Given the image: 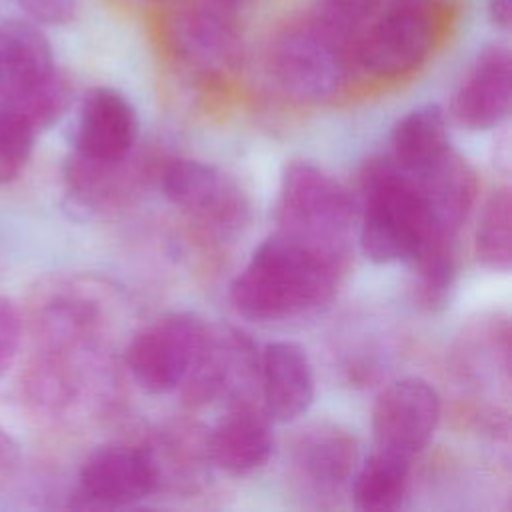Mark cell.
<instances>
[{
	"instance_id": "ffe728a7",
	"label": "cell",
	"mask_w": 512,
	"mask_h": 512,
	"mask_svg": "<svg viewBox=\"0 0 512 512\" xmlns=\"http://www.w3.org/2000/svg\"><path fill=\"white\" fill-rule=\"evenodd\" d=\"M80 392V374L72 352L38 350L20 374V398L24 406L42 418L62 416Z\"/></svg>"
},
{
	"instance_id": "83f0119b",
	"label": "cell",
	"mask_w": 512,
	"mask_h": 512,
	"mask_svg": "<svg viewBox=\"0 0 512 512\" xmlns=\"http://www.w3.org/2000/svg\"><path fill=\"white\" fill-rule=\"evenodd\" d=\"M22 462V452L20 444L16 438L0 426V480H8L16 474Z\"/></svg>"
},
{
	"instance_id": "3957f363",
	"label": "cell",
	"mask_w": 512,
	"mask_h": 512,
	"mask_svg": "<svg viewBox=\"0 0 512 512\" xmlns=\"http://www.w3.org/2000/svg\"><path fill=\"white\" fill-rule=\"evenodd\" d=\"M352 226L354 206L340 182L310 160L284 166L276 232L348 264Z\"/></svg>"
},
{
	"instance_id": "cb8c5ba5",
	"label": "cell",
	"mask_w": 512,
	"mask_h": 512,
	"mask_svg": "<svg viewBox=\"0 0 512 512\" xmlns=\"http://www.w3.org/2000/svg\"><path fill=\"white\" fill-rule=\"evenodd\" d=\"M36 130L14 110L0 106V184H10L26 170Z\"/></svg>"
},
{
	"instance_id": "5bb4252c",
	"label": "cell",
	"mask_w": 512,
	"mask_h": 512,
	"mask_svg": "<svg viewBox=\"0 0 512 512\" xmlns=\"http://www.w3.org/2000/svg\"><path fill=\"white\" fill-rule=\"evenodd\" d=\"M258 380L262 392V408L272 418V422H296L310 410L314 402V368L308 352L298 342H268L260 354Z\"/></svg>"
},
{
	"instance_id": "44dd1931",
	"label": "cell",
	"mask_w": 512,
	"mask_h": 512,
	"mask_svg": "<svg viewBox=\"0 0 512 512\" xmlns=\"http://www.w3.org/2000/svg\"><path fill=\"white\" fill-rule=\"evenodd\" d=\"M458 234L460 232L448 230L428 218L406 260L414 274L418 300L428 308L444 306L450 300L460 266Z\"/></svg>"
},
{
	"instance_id": "8fae6325",
	"label": "cell",
	"mask_w": 512,
	"mask_h": 512,
	"mask_svg": "<svg viewBox=\"0 0 512 512\" xmlns=\"http://www.w3.org/2000/svg\"><path fill=\"white\" fill-rule=\"evenodd\" d=\"M140 120L132 102L110 86L88 90L80 102L72 152L90 160L118 162L132 154Z\"/></svg>"
},
{
	"instance_id": "d4e9b609",
	"label": "cell",
	"mask_w": 512,
	"mask_h": 512,
	"mask_svg": "<svg viewBox=\"0 0 512 512\" xmlns=\"http://www.w3.org/2000/svg\"><path fill=\"white\" fill-rule=\"evenodd\" d=\"M378 0H316L314 14L330 28L340 32L352 48L354 36L366 22Z\"/></svg>"
},
{
	"instance_id": "f1b7e54d",
	"label": "cell",
	"mask_w": 512,
	"mask_h": 512,
	"mask_svg": "<svg viewBox=\"0 0 512 512\" xmlns=\"http://www.w3.org/2000/svg\"><path fill=\"white\" fill-rule=\"evenodd\" d=\"M488 16L500 30H508L512 22V0H488Z\"/></svg>"
},
{
	"instance_id": "4fadbf2b",
	"label": "cell",
	"mask_w": 512,
	"mask_h": 512,
	"mask_svg": "<svg viewBox=\"0 0 512 512\" xmlns=\"http://www.w3.org/2000/svg\"><path fill=\"white\" fill-rule=\"evenodd\" d=\"M170 46L176 58L202 78H222L234 72L242 58V44L234 26L214 10L200 6L174 16Z\"/></svg>"
},
{
	"instance_id": "52a82bcc",
	"label": "cell",
	"mask_w": 512,
	"mask_h": 512,
	"mask_svg": "<svg viewBox=\"0 0 512 512\" xmlns=\"http://www.w3.org/2000/svg\"><path fill=\"white\" fill-rule=\"evenodd\" d=\"M160 188L174 206L218 234H236L250 218L244 190L214 164L174 158L162 168Z\"/></svg>"
},
{
	"instance_id": "5b68a950",
	"label": "cell",
	"mask_w": 512,
	"mask_h": 512,
	"mask_svg": "<svg viewBox=\"0 0 512 512\" xmlns=\"http://www.w3.org/2000/svg\"><path fill=\"white\" fill-rule=\"evenodd\" d=\"M438 34L434 0H378L354 36V68L384 80L406 76L428 60Z\"/></svg>"
},
{
	"instance_id": "9c48e42d",
	"label": "cell",
	"mask_w": 512,
	"mask_h": 512,
	"mask_svg": "<svg viewBox=\"0 0 512 512\" xmlns=\"http://www.w3.org/2000/svg\"><path fill=\"white\" fill-rule=\"evenodd\" d=\"M442 416L436 388L420 376L390 382L376 396L372 408V436L380 450L412 460L434 438Z\"/></svg>"
},
{
	"instance_id": "277c9868",
	"label": "cell",
	"mask_w": 512,
	"mask_h": 512,
	"mask_svg": "<svg viewBox=\"0 0 512 512\" xmlns=\"http://www.w3.org/2000/svg\"><path fill=\"white\" fill-rule=\"evenodd\" d=\"M360 192L362 254L374 264L406 262L428 220L420 190L386 154L366 162Z\"/></svg>"
},
{
	"instance_id": "ac0fdd59",
	"label": "cell",
	"mask_w": 512,
	"mask_h": 512,
	"mask_svg": "<svg viewBox=\"0 0 512 512\" xmlns=\"http://www.w3.org/2000/svg\"><path fill=\"white\" fill-rule=\"evenodd\" d=\"M454 150L448 114L438 104H422L396 120L388 158L410 178H418Z\"/></svg>"
},
{
	"instance_id": "30bf717a",
	"label": "cell",
	"mask_w": 512,
	"mask_h": 512,
	"mask_svg": "<svg viewBox=\"0 0 512 512\" xmlns=\"http://www.w3.org/2000/svg\"><path fill=\"white\" fill-rule=\"evenodd\" d=\"M512 106V58L500 44L486 46L458 82L448 118L466 132L498 128Z\"/></svg>"
},
{
	"instance_id": "484cf974",
	"label": "cell",
	"mask_w": 512,
	"mask_h": 512,
	"mask_svg": "<svg viewBox=\"0 0 512 512\" xmlns=\"http://www.w3.org/2000/svg\"><path fill=\"white\" fill-rule=\"evenodd\" d=\"M26 320L16 304L8 296H0V378L16 364L18 352L22 348Z\"/></svg>"
},
{
	"instance_id": "ba28073f",
	"label": "cell",
	"mask_w": 512,
	"mask_h": 512,
	"mask_svg": "<svg viewBox=\"0 0 512 512\" xmlns=\"http://www.w3.org/2000/svg\"><path fill=\"white\" fill-rule=\"evenodd\" d=\"M160 480L150 448L124 442L96 446L80 466L74 492L80 508H124L152 492Z\"/></svg>"
},
{
	"instance_id": "2e32d148",
	"label": "cell",
	"mask_w": 512,
	"mask_h": 512,
	"mask_svg": "<svg viewBox=\"0 0 512 512\" xmlns=\"http://www.w3.org/2000/svg\"><path fill=\"white\" fill-rule=\"evenodd\" d=\"M60 68L50 40L30 20L0 22V104H14L34 92Z\"/></svg>"
},
{
	"instance_id": "e0dca14e",
	"label": "cell",
	"mask_w": 512,
	"mask_h": 512,
	"mask_svg": "<svg viewBox=\"0 0 512 512\" xmlns=\"http://www.w3.org/2000/svg\"><path fill=\"white\" fill-rule=\"evenodd\" d=\"M292 462L310 486L332 492L350 484L360 464V454L348 430L332 422H314L294 438Z\"/></svg>"
},
{
	"instance_id": "4316f807",
	"label": "cell",
	"mask_w": 512,
	"mask_h": 512,
	"mask_svg": "<svg viewBox=\"0 0 512 512\" xmlns=\"http://www.w3.org/2000/svg\"><path fill=\"white\" fill-rule=\"evenodd\" d=\"M26 16V20L44 26H64L76 20V0H12Z\"/></svg>"
},
{
	"instance_id": "7402d4cb",
	"label": "cell",
	"mask_w": 512,
	"mask_h": 512,
	"mask_svg": "<svg viewBox=\"0 0 512 512\" xmlns=\"http://www.w3.org/2000/svg\"><path fill=\"white\" fill-rule=\"evenodd\" d=\"M410 488V458L376 448L364 458L352 480L354 508L362 512H392L402 508Z\"/></svg>"
},
{
	"instance_id": "7a4b0ae2",
	"label": "cell",
	"mask_w": 512,
	"mask_h": 512,
	"mask_svg": "<svg viewBox=\"0 0 512 512\" xmlns=\"http://www.w3.org/2000/svg\"><path fill=\"white\" fill-rule=\"evenodd\" d=\"M266 66L274 86L298 104L334 98L356 70L350 42L312 12L276 32Z\"/></svg>"
},
{
	"instance_id": "8992f818",
	"label": "cell",
	"mask_w": 512,
	"mask_h": 512,
	"mask_svg": "<svg viewBox=\"0 0 512 512\" xmlns=\"http://www.w3.org/2000/svg\"><path fill=\"white\" fill-rule=\"evenodd\" d=\"M210 326L194 312H166L140 328L126 348L132 380L148 394L184 386L206 344Z\"/></svg>"
},
{
	"instance_id": "7c38bea8",
	"label": "cell",
	"mask_w": 512,
	"mask_h": 512,
	"mask_svg": "<svg viewBox=\"0 0 512 512\" xmlns=\"http://www.w3.org/2000/svg\"><path fill=\"white\" fill-rule=\"evenodd\" d=\"M34 348L76 352L98 328V306L70 282H48L36 288L28 310Z\"/></svg>"
},
{
	"instance_id": "6da1fadb",
	"label": "cell",
	"mask_w": 512,
	"mask_h": 512,
	"mask_svg": "<svg viewBox=\"0 0 512 512\" xmlns=\"http://www.w3.org/2000/svg\"><path fill=\"white\" fill-rule=\"evenodd\" d=\"M346 266L274 230L252 250L228 296L232 308L250 322L294 320L332 300Z\"/></svg>"
},
{
	"instance_id": "d6986e66",
	"label": "cell",
	"mask_w": 512,
	"mask_h": 512,
	"mask_svg": "<svg viewBox=\"0 0 512 512\" xmlns=\"http://www.w3.org/2000/svg\"><path fill=\"white\" fill-rule=\"evenodd\" d=\"M412 182L422 194L428 218L460 232L478 196V178L472 164L454 148L428 172L412 178Z\"/></svg>"
},
{
	"instance_id": "9a60e30c",
	"label": "cell",
	"mask_w": 512,
	"mask_h": 512,
	"mask_svg": "<svg viewBox=\"0 0 512 512\" xmlns=\"http://www.w3.org/2000/svg\"><path fill=\"white\" fill-rule=\"evenodd\" d=\"M206 448L220 470L234 476L250 474L262 468L274 452L272 418L246 398L236 400L214 424Z\"/></svg>"
},
{
	"instance_id": "603a6c76",
	"label": "cell",
	"mask_w": 512,
	"mask_h": 512,
	"mask_svg": "<svg viewBox=\"0 0 512 512\" xmlns=\"http://www.w3.org/2000/svg\"><path fill=\"white\" fill-rule=\"evenodd\" d=\"M476 260L494 272H508L512 264V202L506 184L496 186L478 212L474 230Z\"/></svg>"
},
{
	"instance_id": "f546056e",
	"label": "cell",
	"mask_w": 512,
	"mask_h": 512,
	"mask_svg": "<svg viewBox=\"0 0 512 512\" xmlns=\"http://www.w3.org/2000/svg\"><path fill=\"white\" fill-rule=\"evenodd\" d=\"M226 2H234V0H226Z\"/></svg>"
}]
</instances>
